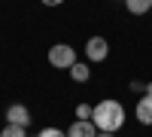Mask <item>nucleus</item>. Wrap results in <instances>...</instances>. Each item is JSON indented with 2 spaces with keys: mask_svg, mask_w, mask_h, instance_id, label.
Returning a JSON list of instances; mask_svg holds the SVG:
<instances>
[{
  "mask_svg": "<svg viewBox=\"0 0 152 137\" xmlns=\"http://www.w3.org/2000/svg\"><path fill=\"white\" fill-rule=\"evenodd\" d=\"M125 9H128L131 15H146L152 9V0H125Z\"/></svg>",
  "mask_w": 152,
  "mask_h": 137,
  "instance_id": "8",
  "label": "nucleus"
},
{
  "mask_svg": "<svg viewBox=\"0 0 152 137\" xmlns=\"http://www.w3.org/2000/svg\"><path fill=\"white\" fill-rule=\"evenodd\" d=\"M64 0H43V6H61Z\"/></svg>",
  "mask_w": 152,
  "mask_h": 137,
  "instance_id": "12",
  "label": "nucleus"
},
{
  "mask_svg": "<svg viewBox=\"0 0 152 137\" xmlns=\"http://www.w3.org/2000/svg\"><path fill=\"white\" fill-rule=\"evenodd\" d=\"M0 137H28V128H21V125H9V122H6V128L0 131Z\"/></svg>",
  "mask_w": 152,
  "mask_h": 137,
  "instance_id": "9",
  "label": "nucleus"
},
{
  "mask_svg": "<svg viewBox=\"0 0 152 137\" xmlns=\"http://www.w3.org/2000/svg\"><path fill=\"white\" fill-rule=\"evenodd\" d=\"M134 116H137V122H140V125H152V95H143L140 101H137Z\"/></svg>",
  "mask_w": 152,
  "mask_h": 137,
  "instance_id": "6",
  "label": "nucleus"
},
{
  "mask_svg": "<svg viewBox=\"0 0 152 137\" xmlns=\"http://www.w3.org/2000/svg\"><path fill=\"white\" fill-rule=\"evenodd\" d=\"M91 104H79V107H76V119H91Z\"/></svg>",
  "mask_w": 152,
  "mask_h": 137,
  "instance_id": "11",
  "label": "nucleus"
},
{
  "mask_svg": "<svg viewBox=\"0 0 152 137\" xmlns=\"http://www.w3.org/2000/svg\"><path fill=\"white\" fill-rule=\"evenodd\" d=\"M6 122H9V125L28 128L31 125V110L24 107V104H12V107H6Z\"/></svg>",
  "mask_w": 152,
  "mask_h": 137,
  "instance_id": "4",
  "label": "nucleus"
},
{
  "mask_svg": "<svg viewBox=\"0 0 152 137\" xmlns=\"http://www.w3.org/2000/svg\"><path fill=\"white\" fill-rule=\"evenodd\" d=\"M67 137H97V128L91 119H73V125L67 128Z\"/></svg>",
  "mask_w": 152,
  "mask_h": 137,
  "instance_id": "5",
  "label": "nucleus"
},
{
  "mask_svg": "<svg viewBox=\"0 0 152 137\" xmlns=\"http://www.w3.org/2000/svg\"><path fill=\"white\" fill-rule=\"evenodd\" d=\"M107 55H110V43L104 40V37H88V43H85V58L94 61V64H100V61H107Z\"/></svg>",
  "mask_w": 152,
  "mask_h": 137,
  "instance_id": "3",
  "label": "nucleus"
},
{
  "mask_svg": "<svg viewBox=\"0 0 152 137\" xmlns=\"http://www.w3.org/2000/svg\"><path fill=\"white\" fill-rule=\"evenodd\" d=\"M49 64H52L55 70H70L76 64V49L70 43H55L52 49H49Z\"/></svg>",
  "mask_w": 152,
  "mask_h": 137,
  "instance_id": "2",
  "label": "nucleus"
},
{
  "mask_svg": "<svg viewBox=\"0 0 152 137\" xmlns=\"http://www.w3.org/2000/svg\"><path fill=\"white\" fill-rule=\"evenodd\" d=\"M91 122L97 131H107V134H116L122 125H125V107L119 101H113V97H107V101L94 104L91 110Z\"/></svg>",
  "mask_w": 152,
  "mask_h": 137,
  "instance_id": "1",
  "label": "nucleus"
},
{
  "mask_svg": "<svg viewBox=\"0 0 152 137\" xmlns=\"http://www.w3.org/2000/svg\"><path fill=\"white\" fill-rule=\"evenodd\" d=\"M70 79L73 82H88V79H91V67L82 64V61H76V64L70 67Z\"/></svg>",
  "mask_w": 152,
  "mask_h": 137,
  "instance_id": "7",
  "label": "nucleus"
},
{
  "mask_svg": "<svg viewBox=\"0 0 152 137\" xmlns=\"http://www.w3.org/2000/svg\"><path fill=\"white\" fill-rule=\"evenodd\" d=\"M34 137H67V131H61V128H43L40 134H34Z\"/></svg>",
  "mask_w": 152,
  "mask_h": 137,
  "instance_id": "10",
  "label": "nucleus"
},
{
  "mask_svg": "<svg viewBox=\"0 0 152 137\" xmlns=\"http://www.w3.org/2000/svg\"><path fill=\"white\" fill-rule=\"evenodd\" d=\"M97 137H113V134H107V131H97Z\"/></svg>",
  "mask_w": 152,
  "mask_h": 137,
  "instance_id": "13",
  "label": "nucleus"
}]
</instances>
